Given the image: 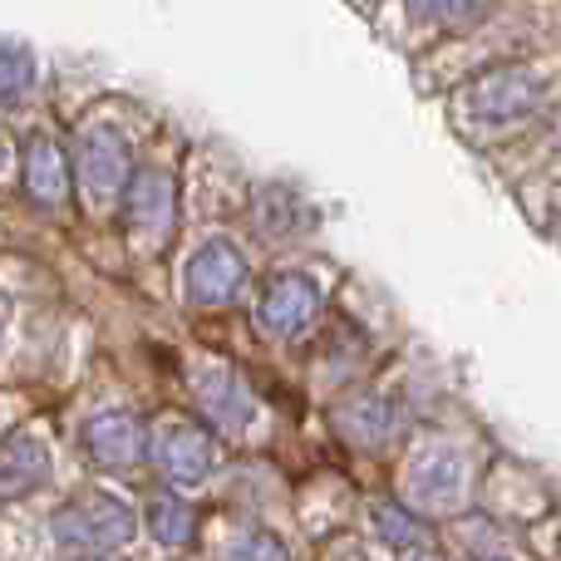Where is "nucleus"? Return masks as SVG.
<instances>
[{
	"label": "nucleus",
	"mask_w": 561,
	"mask_h": 561,
	"mask_svg": "<svg viewBox=\"0 0 561 561\" xmlns=\"http://www.w3.org/2000/svg\"><path fill=\"white\" fill-rule=\"evenodd\" d=\"M35 84V59L25 45L15 39H0V104H15L20 94H30Z\"/></svg>",
	"instance_id": "dca6fc26"
},
{
	"label": "nucleus",
	"mask_w": 561,
	"mask_h": 561,
	"mask_svg": "<svg viewBox=\"0 0 561 561\" xmlns=\"http://www.w3.org/2000/svg\"><path fill=\"white\" fill-rule=\"evenodd\" d=\"M409 10H419L428 20H458L473 10V0H409Z\"/></svg>",
	"instance_id": "6ab92c4d"
},
{
	"label": "nucleus",
	"mask_w": 561,
	"mask_h": 561,
	"mask_svg": "<svg viewBox=\"0 0 561 561\" xmlns=\"http://www.w3.org/2000/svg\"><path fill=\"white\" fill-rule=\"evenodd\" d=\"M399 497L409 513L419 517H444L454 507H463L468 497V468L454 448H424L419 458H409V468L399 473Z\"/></svg>",
	"instance_id": "7ed1b4c3"
},
{
	"label": "nucleus",
	"mask_w": 561,
	"mask_h": 561,
	"mask_svg": "<svg viewBox=\"0 0 561 561\" xmlns=\"http://www.w3.org/2000/svg\"><path fill=\"white\" fill-rule=\"evenodd\" d=\"M49 473V448L39 434H15L0 448V497H15Z\"/></svg>",
	"instance_id": "4468645a"
},
{
	"label": "nucleus",
	"mask_w": 561,
	"mask_h": 561,
	"mask_svg": "<svg viewBox=\"0 0 561 561\" xmlns=\"http://www.w3.org/2000/svg\"><path fill=\"white\" fill-rule=\"evenodd\" d=\"M320 316V290L310 276L300 272H280L272 286H266V300H262V320L272 335H300L310 320Z\"/></svg>",
	"instance_id": "9d476101"
},
{
	"label": "nucleus",
	"mask_w": 561,
	"mask_h": 561,
	"mask_svg": "<svg viewBox=\"0 0 561 561\" xmlns=\"http://www.w3.org/2000/svg\"><path fill=\"white\" fill-rule=\"evenodd\" d=\"M247 280V262L242 252H237V242H227V237H213V242H203L193 252V262H187V300L203 310H222L237 300V290H242Z\"/></svg>",
	"instance_id": "423d86ee"
},
{
	"label": "nucleus",
	"mask_w": 561,
	"mask_h": 561,
	"mask_svg": "<svg viewBox=\"0 0 561 561\" xmlns=\"http://www.w3.org/2000/svg\"><path fill=\"white\" fill-rule=\"evenodd\" d=\"M232 557H290V547L276 542L272 533H252V537H242V542L232 547Z\"/></svg>",
	"instance_id": "a211bd4d"
},
{
	"label": "nucleus",
	"mask_w": 561,
	"mask_h": 561,
	"mask_svg": "<svg viewBox=\"0 0 561 561\" xmlns=\"http://www.w3.org/2000/svg\"><path fill=\"white\" fill-rule=\"evenodd\" d=\"M148 458L158 463V473H163L168 483H203L217 463V444L193 419H163V424L148 434Z\"/></svg>",
	"instance_id": "39448f33"
},
{
	"label": "nucleus",
	"mask_w": 561,
	"mask_h": 561,
	"mask_svg": "<svg viewBox=\"0 0 561 561\" xmlns=\"http://www.w3.org/2000/svg\"><path fill=\"white\" fill-rule=\"evenodd\" d=\"M128 173H134V163H128V148L118 134H108V128H84V134L75 138V158H69V178L79 183V193H84L89 207H108L124 197V183Z\"/></svg>",
	"instance_id": "20e7f679"
},
{
	"label": "nucleus",
	"mask_w": 561,
	"mask_h": 561,
	"mask_svg": "<svg viewBox=\"0 0 561 561\" xmlns=\"http://www.w3.org/2000/svg\"><path fill=\"white\" fill-rule=\"evenodd\" d=\"M193 394H197V404H203V414L213 419L222 434H247L252 428V414H256V404H252V394L242 389V379H237V369L227 365L222 355H207V359H197L193 365Z\"/></svg>",
	"instance_id": "0eeeda50"
},
{
	"label": "nucleus",
	"mask_w": 561,
	"mask_h": 561,
	"mask_svg": "<svg viewBox=\"0 0 561 561\" xmlns=\"http://www.w3.org/2000/svg\"><path fill=\"white\" fill-rule=\"evenodd\" d=\"M369 523H375V537L399 557H438V542L428 537L424 517L409 513L404 503H375L369 507Z\"/></svg>",
	"instance_id": "ddd939ff"
},
{
	"label": "nucleus",
	"mask_w": 561,
	"mask_h": 561,
	"mask_svg": "<svg viewBox=\"0 0 561 561\" xmlns=\"http://www.w3.org/2000/svg\"><path fill=\"white\" fill-rule=\"evenodd\" d=\"M0 173H5V144H0Z\"/></svg>",
	"instance_id": "aec40b11"
},
{
	"label": "nucleus",
	"mask_w": 561,
	"mask_h": 561,
	"mask_svg": "<svg viewBox=\"0 0 561 561\" xmlns=\"http://www.w3.org/2000/svg\"><path fill=\"white\" fill-rule=\"evenodd\" d=\"M148 533L158 537L163 547H187L197 537V513L193 503H183V497H153L148 503Z\"/></svg>",
	"instance_id": "2eb2a0df"
},
{
	"label": "nucleus",
	"mask_w": 561,
	"mask_h": 561,
	"mask_svg": "<svg viewBox=\"0 0 561 561\" xmlns=\"http://www.w3.org/2000/svg\"><path fill=\"white\" fill-rule=\"evenodd\" d=\"M552 99V79L537 65H493L473 75L454 99V118L468 138H503L533 124Z\"/></svg>",
	"instance_id": "f257e3e1"
},
{
	"label": "nucleus",
	"mask_w": 561,
	"mask_h": 561,
	"mask_svg": "<svg viewBox=\"0 0 561 561\" xmlns=\"http://www.w3.org/2000/svg\"><path fill=\"white\" fill-rule=\"evenodd\" d=\"M335 424L355 448H385L399 434V409L379 394H355L350 404H340Z\"/></svg>",
	"instance_id": "f8f14e48"
},
{
	"label": "nucleus",
	"mask_w": 561,
	"mask_h": 561,
	"mask_svg": "<svg viewBox=\"0 0 561 561\" xmlns=\"http://www.w3.org/2000/svg\"><path fill=\"white\" fill-rule=\"evenodd\" d=\"M124 203H128V227H138V232H148V237H168V232H173L178 183L163 173V168H144V173H128Z\"/></svg>",
	"instance_id": "1a4fd4ad"
},
{
	"label": "nucleus",
	"mask_w": 561,
	"mask_h": 561,
	"mask_svg": "<svg viewBox=\"0 0 561 561\" xmlns=\"http://www.w3.org/2000/svg\"><path fill=\"white\" fill-rule=\"evenodd\" d=\"M69 187H75V178H69V153L49 134H35L30 148H25V193H30V203L65 207Z\"/></svg>",
	"instance_id": "9b49d317"
},
{
	"label": "nucleus",
	"mask_w": 561,
	"mask_h": 561,
	"mask_svg": "<svg viewBox=\"0 0 561 561\" xmlns=\"http://www.w3.org/2000/svg\"><path fill=\"white\" fill-rule=\"evenodd\" d=\"M463 542L473 557H517L513 542H497V533H483V523H468L463 527Z\"/></svg>",
	"instance_id": "f3484780"
},
{
	"label": "nucleus",
	"mask_w": 561,
	"mask_h": 561,
	"mask_svg": "<svg viewBox=\"0 0 561 561\" xmlns=\"http://www.w3.org/2000/svg\"><path fill=\"white\" fill-rule=\"evenodd\" d=\"M49 533H55V542L65 547V552L104 557L134 537V513H128L114 493H94V488H89V493H75L55 507Z\"/></svg>",
	"instance_id": "f03ea898"
},
{
	"label": "nucleus",
	"mask_w": 561,
	"mask_h": 561,
	"mask_svg": "<svg viewBox=\"0 0 561 561\" xmlns=\"http://www.w3.org/2000/svg\"><path fill=\"white\" fill-rule=\"evenodd\" d=\"M84 454L104 468H134L148 458V424L134 409H108L84 424Z\"/></svg>",
	"instance_id": "6e6552de"
}]
</instances>
